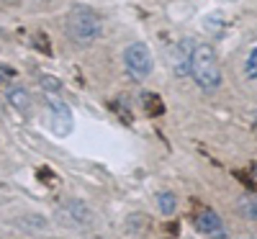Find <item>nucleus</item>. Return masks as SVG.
<instances>
[{
    "label": "nucleus",
    "mask_w": 257,
    "mask_h": 239,
    "mask_svg": "<svg viewBox=\"0 0 257 239\" xmlns=\"http://www.w3.org/2000/svg\"><path fill=\"white\" fill-rule=\"evenodd\" d=\"M190 77L198 85L201 90L213 93L221 88V64H219V54L211 44H203V41H196L193 47V59H190Z\"/></svg>",
    "instance_id": "nucleus-1"
},
{
    "label": "nucleus",
    "mask_w": 257,
    "mask_h": 239,
    "mask_svg": "<svg viewBox=\"0 0 257 239\" xmlns=\"http://www.w3.org/2000/svg\"><path fill=\"white\" fill-rule=\"evenodd\" d=\"M67 34L75 44L80 47H90L93 41L103 36V21L100 16L88 8V6H75L67 16Z\"/></svg>",
    "instance_id": "nucleus-2"
},
{
    "label": "nucleus",
    "mask_w": 257,
    "mask_h": 239,
    "mask_svg": "<svg viewBox=\"0 0 257 239\" xmlns=\"http://www.w3.org/2000/svg\"><path fill=\"white\" fill-rule=\"evenodd\" d=\"M123 67L126 72L132 75L134 80H144L152 75V67H155V59H152V52L144 41H134L128 44L126 52H123Z\"/></svg>",
    "instance_id": "nucleus-3"
},
{
    "label": "nucleus",
    "mask_w": 257,
    "mask_h": 239,
    "mask_svg": "<svg viewBox=\"0 0 257 239\" xmlns=\"http://www.w3.org/2000/svg\"><path fill=\"white\" fill-rule=\"evenodd\" d=\"M193 226H196L206 239H229L224 221L219 219V213L213 208H208V206H201L196 213H193Z\"/></svg>",
    "instance_id": "nucleus-4"
},
{
    "label": "nucleus",
    "mask_w": 257,
    "mask_h": 239,
    "mask_svg": "<svg viewBox=\"0 0 257 239\" xmlns=\"http://www.w3.org/2000/svg\"><path fill=\"white\" fill-rule=\"evenodd\" d=\"M49 113H52V129H54V134L64 137V134L72 132V111L67 108V103L54 98L52 93H49Z\"/></svg>",
    "instance_id": "nucleus-5"
},
{
    "label": "nucleus",
    "mask_w": 257,
    "mask_h": 239,
    "mask_svg": "<svg viewBox=\"0 0 257 239\" xmlns=\"http://www.w3.org/2000/svg\"><path fill=\"white\" fill-rule=\"evenodd\" d=\"M193 47H196V41H193V39H183V41H178V47L173 49V70H175V75H178V77L190 75Z\"/></svg>",
    "instance_id": "nucleus-6"
},
{
    "label": "nucleus",
    "mask_w": 257,
    "mask_h": 239,
    "mask_svg": "<svg viewBox=\"0 0 257 239\" xmlns=\"http://www.w3.org/2000/svg\"><path fill=\"white\" fill-rule=\"evenodd\" d=\"M8 103L16 108L18 113H29L31 111V95L26 88H21V85H11L8 88Z\"/></svg>",
    "instance_id": "nucleus-7"
},
{
    "label": "nucleus",
    "mask_w": 257,
    "mask_h": 239,
    "mask_svg": "<svg viewBox=\"0 0 257 239\" xmlns=\"http://www.w3.org/2000/svg\"><path fill=\"white\" fill-rule=\"evenodd\" d=\"M237 208H239V213L244 216V219L257 221V193H247V195H242V198L237 201Z\"/></svg>",
    "instance_id": "nucleus-8"
},
{
    "label": "nucleus",
    "mask_w": 257,
    "mask_h": 239,
    "mask_svg": "<svg viewBox=\"0 0 257 239\" xmlns=\"http://www.w3.org/2000/svg\"><path fill=\"white\" fill-rule=\"evenodd\" d=\"M157 208H160L162 216H173V213L178 211V198H175V193H170V190L160 193V195H157Z\"/></svg>",
    "instance_id": "nucleus-9"
},
{
    "label": "nucleus",
    "mask_w": 257,
    "mask_h": 239,
    "mask_svg": "<svg viewBox=\"0 0 257 239\" xmlns=\"http://www.w3.org/2000/svg\"><path fill=\"white\" fill-rule=\"evenodd\" d=\"M224 26H226V21H221V13H211V16L203 18V29H208L213 34H219Z\"/></svg>",
    "instance_id": "nucleus-10"
},
{
    "label": "nucleus",
    "mask_w": 257,
    "mask_h": 239,
    "mask_svg": "<svg viewBox=\"0 0 257 239\" xmlns=\"http://www.w3.org/2000/svg\"><path fill=\"white\" fill-rule=\"evenodd\" d=\"M244 72H247L249 80L257 82V47L249 52V57H247V62H244Z\"/></svg>",
    "instance_id": "nucleus-11"
},
{
    "label": "nucleus",
    "mask_w": 257,
    "mask_h": 239,
    "mask_svg": "<svg viewBox=\"0 0 257 239\" xmlns=\"http://www.w3.org/2000/svg\"><path fill=\"white\" fill-rule=\"evenodd\" d=\"M39 82H41V88H44L47 93H59L62 90V82L57 77H52V75H41Z\"/></svg>",
    "instance_id": "nucleus-12"
},
{
    "label": "nucleus",
    "mask_w": 257,
    "mask_h": 239,
    "mask_svg": "<svg viewBox=\"0 0 257 239\" xmlns=\"http://www.w3.org/2000/svg\"><path fill=\"white\" fill-rule=\"evenodd\" d=\"M11 77H13L11 67H0V82H11Z\"/></svg>",
    "instance_id": "nucleus-13"
},
{
    "label": "nucleus",
    "mask_w": 257,
    "mask_h": 239,
    "mask_svg": "<svg viewBox=\"0 0 257 239\" xmlns=\"http://www.w3.org/2000/svg\"><path fill=\"white\" fill-rule=\"evenodd\" d=\"M247 178H249V183L257 188V165H252V170H249V175H247Z\"/></svg>",
    "instance_id": "nucleus-14"
}]
</instances>
